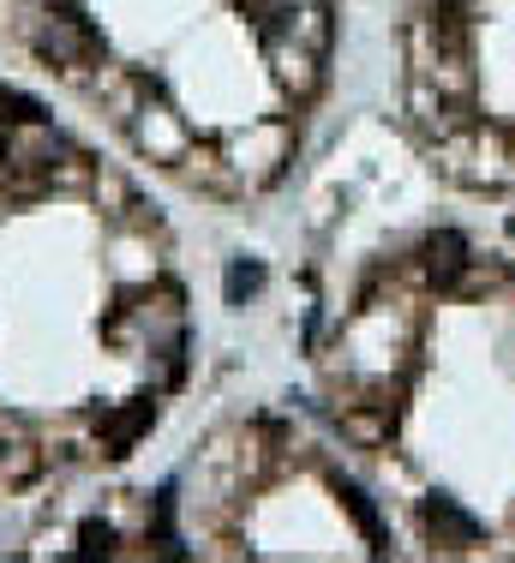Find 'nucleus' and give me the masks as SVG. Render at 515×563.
Here are the masks:
<instances>
[{
  "mask_svg": "<svg viewBox=\"0 0 515 563\" xmlns=\"http://www.w3.org/2000/svg\"><path fill=\"white\" fill-rule=\"evenodd\" d=\"M36 48H42L48 60H60V66H84V60H90V48H96V30L78 19V12H66L54 30L36 36Z\"/></svg>",
  "mask_w": 515,
  "mask_h": 563,
  "instance_id": "obj_1",
  "label": "nucleus"
},
{
  "mask_svg": "<svg viewBox=\"0 0 515 563\" xmlns=\"http://www.w3.org/2000/svg\"><path fill=\"white\" fill-rule=\"evenodd\" d=\"M426 527L438 534V546H474V539H479V522L455 498H443V491H431V498H426Z\"/></svg>",
  "mask_w": 515,
  "mask_h": 563,
  "instance_id": "obj_2",
  "label": "nucleus"
},
{
  "mask_svg": "<svg viewBox=\"0 0 515 563\" xmlns=\"http://www.w3.org/2000/svg\"><path fill=\"white\" fill-rule=\"evenodd\" d=\"M426 270H431V282H438V287H450L455 276L467 270V240L455 234V228H438V234L426 240Z\"/></svg>",
  "mask_w": 515,
  "mask_h": 563,
  "instance_id": "obj_3",
  "label": "nucleus"
},
{
  "mask_svg": "<svg viewBox=\"0 0 515 563\" xmlns=\"http://www.w3.org/2000/svg\"><path fill=\"white\" fill-rule=\"evenodd\" d=\"M335 491H342V503L354 510V522L366 527V539H371V551H383V522H378V510H371V498L354 486V479H335Z\"/></svg>",
  "mask_w": 515,
  "mask_h": 563,
  "instance_id": "obj_4",
  "label": "nucleus"
},
{
  "mask_svg": "<svg viewBox=\"0 0 515 563\" xmlns=\"http://www.w3.org/2000/svg\"><path fill=\"white\" fill-rule=\"evenodd\" d=\"M258 287H263V270H258V264H228V299H234V306H246Z\"/></svg>",
  "mask_w": 515,
  "mask_h": 563,
  "instance_id": "obj_5",
  "label": "nucleus"
},
{
  "mask_svg": "<svg viewBox=\"0 0 515 563\" xmlns=\"http://www.w3.org/2000/svg\"><path fill=\"white\" fill-rule=\"evenodd\" d=\"M108 546H114V534L96 527V522H84V551H108Z\"/></svg>",
  "mask_w": 515,
  "mask_h": 563,
  "instance_id": "obj_6",
  "label": "nucleus"
}]
</instances>
